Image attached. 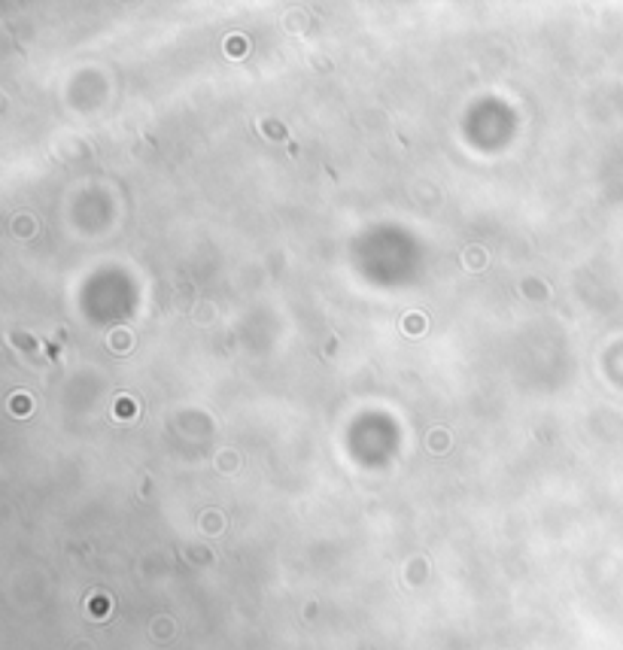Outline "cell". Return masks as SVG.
<instances>
[{
  "mask_svg": "<svg viewBox=\"0 0 623 650\" xmlns=\"http://www.w3.org/2000/svg\"><path fill=\"white\" fill-rule=\"evenodd\" d=\"M21 228H25V237H31L33 222H31V219H21V216H16V231H21Z\"/></svg>",
  "mask_w": 623,
  "mask_h": 650,
  "instance_id": "2",
  "label": "cell"
},
{
  "mask_svg": "<svg viewBox=\"0 0 623 650\" xmlns=\"http://www.w3.org/2000/svg\"><path fill=\"white\" fill-rule=\"evenodd\" d=\"M404 328H407V334H423V316H407Z\"/></svg>",
  "mask_w": 623,
  "mask_h": 650,
  "instance_id": "1",
  "label": "cell"
}]
</instances>
